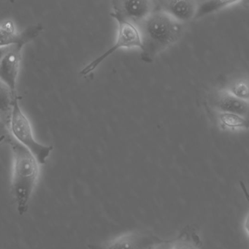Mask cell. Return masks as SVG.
<instances>
[{"mask_svg": "<svg viewBox=\"0 0 249 249\" xmlns=\"http://www.w3.org/2000/svg\"><path fill=\"white\" fill-rule=\"evenodd\" d=\"M141 36V59L151 63L157 55L174 44L181 36L183 24L157 10L138 26Z\"/></svg>", "mask_w": 249, "mask_h": 249, "instance_id": "cell-1", "label": "cell"}, {"mask_svg": "<svg viewBox=\"0 0 249 249\" xmlns=\"http://www.w3.org/2000/svg\"><path fill=\"white\" fill-rule=\"evenodd\" d=\"M13 154L11 192L17 203V211L24 215L29 209L32 195L40 176L37 159L14 138L8 139Z\"/></svg>", "mask_w": 249, "mask_h": 249, "instance_id": "cell-2", "label": "cell"}, {"mask_svg": "<svg viewBox=\"0 0 249 249\" xmlns=\"http://www.w3.org/2000/svg\"><path fill=\"white\" fill-rule=\"evenodd\" d=\"M8 123L13 138L28 149L37 159L39 164H46L53 147L43 145L35 138L31 123L20 107L17 97L14 99Z\"/></svg>", "mask_w": 249, "mask_h": 249, "instance_id": "cell-3", "label": "cell"}, {"mask_svg": "<svg viewBox=\"0 0 249 249\" xmlns=\"http://www.w3.org/2000/svg\"><path fill=\"white\" fill-rule=\"evenodd\" d=\"M110 15L118 23V33L116 43L108 50L103 53V54L88 64L80 72L81 75H87L91 73L105 59H107L108 56L119 49L137 48L141 50L142 43L139 30L137 26L125 21L113 13H111Z\"/></svg>", "mask_w": 249, "mask_h": 249, "instance_id": "cell-4", "label": "cell"}, {"mask_svg": "<svg viewBox=\"0 0 249 249\" xmlns=\"http://www.w3.org/2000/svg\"><path fill=\"white\" fill-rule=\"evenodd\" d=\"M113 14L125 21L138 26L150 14L157 10V2L154 1H114Z\"/></svg>", "mask_w": 249, "mask_h": 249, "instance_id": "cell-5", "label": "cell"}, {"mask_svg": "<svg viewBox=\"0 0 249 249\" xmlns=\"http://www.w3.org/2000/svg\"><path fill=\"white\" fill-rule=\"evenodd\" d=\"M25 44L16 45L9 48L0 62V81L17 94V81L22 59V50Z\"/></svg>", "mask_w": 249, "mask_h": 249, "instance_id": "cell-6", "label": "cell"}, {"mask_svg": "<svg viewBox=\"0 0 249 249\" xmlns=\"http://www.w3.org/2000/svg\"><path fill=\"white\" fill-rule=\"evenodd\" d=\"M41 24H33L21 33H18L15 23L11 20L0 24V48H9L16 45H27L37 38L43 32Z\"/></svg>", "mask_w": 249, "mask_h": 249, "instance_id": "cell-7", "label": "cell"}, {"mask_svg": "<svg viewBox=\"0 0 249 249\" xmlns=\"http://www.w3.org/2000/svg\"><path fill=\"white\" fill-rule=\"evenodd\" d=\"M210 102L216 111L234 113L248 118L249 101L234 97L224 89L214 91L210 97Z\"/></svg>", "mask_w": 249, "mask_h": 249, "instance_id": "cell-8", "label": "cell"}, {"mask_svg": "<svg viewBox=\"0 0 249 249\" xmlns=\"http://www.w3.org/2000/svg\"><path fill=\"white\" fill-rule=\"evenodd\" d=\"M157 10L183 24L195 19L197 2L195 1H161L157 2Z\"/></svg>", "mask_w": 249, "mask_h": 249, "instance_id": "cell-9", "label": "cell"}, {"mask_svg": "<svg viewBox=\"0 0 249 249\" xmlns=\"http://www.w3.org/2000/svg\"><path fill=\"white\" fill-rule=\"evenodd\" d=\"M146 237L137 232H128L113 239L107 243L104 249H150Z\"/></svg>", "mask_w": 249, "mask_h": 249, "instance_id": "cell-10", "label": "cell"}, {"mask_svg": "<svg viewBox=\"0 0 249 249\" xmlns=\"http://www.w3.org/2000/svg\"><path fill=\"white\" fill-rule=\"evenodd\" d=\"M215 119L221 129L229 132L247 130L249 128L248 118L234 113L216 111Z\"/></svg>", "mask_w": 249, "mask_h": 249, "instance_id": "cell-11", "label": "cell"}, {"mask_svg": "<svg viewBox=\"0 0 249 249\" xmlns=\"http://www.w3.org/2000/svg\"><path fill=\"white\" fill-rule=\"evenodd\" d=\"M241 2L240 0H228V1H202L197 2L195 19L202 18L208 15L222 11L227 8L237 5Z\"/></svg>", "mask_w": 249, "mask_h": 249, "instance_id": "cell-12", "label": "cell"}, {"mask_svg": "<svg viewBox=\"0 0 249 249\" xmlns=\"http://www.w3.org/2000/svg\"><path fill=\"white\" fill-rule=\"evenodd\" d=\"M17 97V94H13L8 87L0 81V116L3 120L4 118H7L9 122L13 103Z\"/></svg>", "mask_w": 249, "mask_h": 249, "instance_id": "cell-13", "label": "cell"}, {"mask_svg": "<svg viewBox=\"0 0 249 249\" xmlns=\"http://www.w3.org/2000/svg\"><path fill=\"white\" fill-rule=\"evenodd\" d=\"M224 89L240 100L249 101V82L245 78H236L229 83Z\"/></svg>", "mask_w": 249, "mask_h": 249, "instance_id": "cell-14", "label": "cell"}, {"mask_svg": "<svg viewBox=\"0 0 249 249\" xmlns=\"http://www.w3.org/2000/svg\"><path fill=\"white\" fill-rule=\"evenodd\" d=\"M172 249H198V248L190 240L180 238L173 243Z\"/></svg>", "mask_w": 249, "mask_h": 249, "instance_id": "cell-15", "label": "cell"}, {"mask_svg": "<svg viewBox=\"0 0 249 249\" xmlns=\"http://www.w3.org/2000/svg\"><path fill=\"white\" fill-rule=\"evenodd\" d=\"M173 243H158L156 246H152L150 249H172Z\"/></svg>", "mask_w": 249, "mask_h": 249, "instance_id": "cell-16", "label": "cell"}, {"mask_svg": "<svg viewBox=\"0 0 249 249\" xmlns=\"http://www.w3.org/2000/svg\"><path fill=\"white\" fill-rule=\"evenodd\" d=\"M9 48H0V62H1L2 58H3V56H5V53H6L7 52H8Z\"/></svg>", "mask_w": 249, "mask_h": 249, "instance_id": "cell-17", "label": "cell"}, {"mask_svg": "<svg viewBox=\"0 0 249 249\" xmlns=\"http://www.w3.org/2000/svg\"><path fill=\"white\" fill-rule=\"evenodd\" d=\"M4 123H3V119H2V118L0 116V129L2 127V126H3Z\"/></svg>", "mask_w": 249, "mask_h": 249, "instance_id": "cell-18", "label": "cell"}, {"mask_svg": "<svg viewBox=\"0 0 249 249\" xmlns=\"http://www.w3.org/2000/svg\"><path fill=\"white\" fill-rule=\"evenodd\" d=\"M5 138H6L5 135H2V136L0 137V142H2V141H5Z\"/></svg>", "mask_w": 249, "mask_h": 249, "instance_id": "cell-19", "label": "cell"}]
</instances>
